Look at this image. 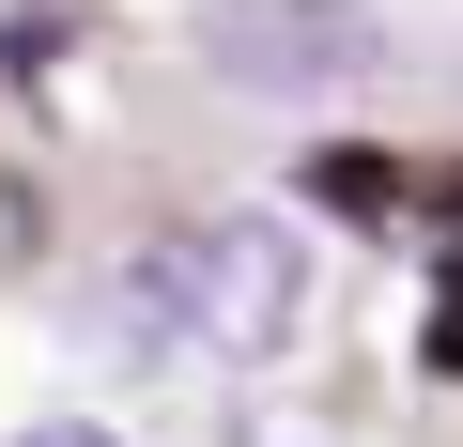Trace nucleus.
<instances>
[{
  "label": "nucleus",
  "instance_id": "1",
  "mask_svg": "<svg viewBox=\"0 0 463 447\" xmlns=\"http://www.w3.org/2000/svg\"><path fill=\"white\" fill-rule=\"evenodd\" d=\"M124 309H139L185 370H263V355L294 340V309H309V247L279 232V216H201V232H170V247L124 278Z\"/></svg>",
  "mask_w": 463,
  "mask_h": 447
},
{
  "label": "nucleus",
  "instance_id": "2",
  "mask_svg": "<svg viewBox=\"0 0 463 447\" xmlns=\"http://www.w3.org/2000/svg\"><path fill=\"white\" fill-rule=\"evenodd\" d=\"M201 62L232 93H340L386 62L371 0H201Z\"/></svg>",
  "mask_w": 463,
  "mask_h": 447
},
{
  "label": "nucleus",
  "instance_id": "3",
  "mask_svg": "<svg viewBox=\"0 0 463 447\" xmlns=\"http://www.w3.org/2000/svg\"><path fill=\"white\" fill-rule=\"evenodd\" d=\"M417 355H432V370H463V263L432 278V324H417Z\"/></svg>",
  "mask_w": 463,
  "mask_h": 447
},
{
  "label": "nucleus",
  "instance_id": "4",
  "mask_svg": "<svg viewBox=\"0 0 463 447\" xmlns=\"http://www.w3.org/2000/svg\"><path fill=\"white\" fill-rule=\"evenodd\" d=\"M16 447H124V432H93V416H32Z\"/></svg>",
  "mask_w": 463,
  "mask_h": 447
}]
</instances>
